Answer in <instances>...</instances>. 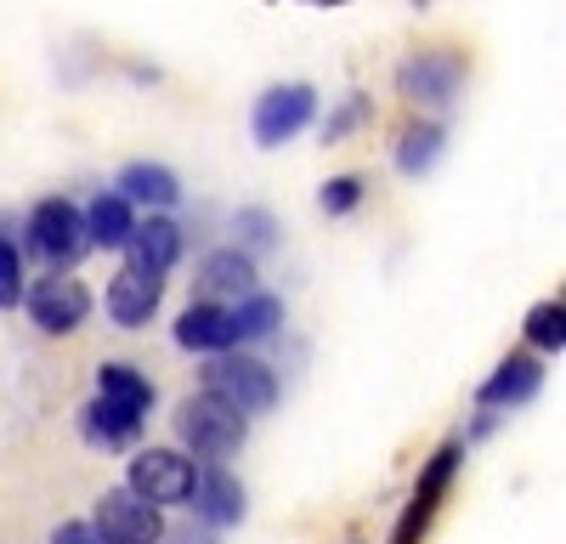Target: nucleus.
<instances>
[{"mask_svg":"<svg viewBox=\"0 0 566 544\" xmlns=\"http://www.w3.org/2000/svg\"><path fill=\"white\" fill-rule=\"evenodd\" d=\"M199 380H205V397L227 402L239 420L266 415V408L277 402V380H272V369H266V363H255V357H244V352H221V357H210L205 369H199Z\"/></svg>","mask_w":566,"mask_h":544,"instance_id":"f257e3e1","label":"nucleus"},{"mask_svg":"<svg viewBox=\"0 0 566 544\" xmlns=\"http://www.w3.org/2000/svg\"><path fill=\"white\" fill-rule=\"evenodd\" d=\"M176 431H181L187 453L205 460V465H221L227 453H239V442H244V420L216 397H187L176 408Z\"/></svg>","mask_w":566,"mask_h":544,"instance_id":"f03ea898","label":"nucleus"},{"mask_svg":"<svg viewBox=\"0 0 566 544\" xmlns=\"http://www.w3.org/2000/svg\"><path fill=\"white\" fill-rule=\"evenodd\" d=\"M29 250L52 272L74 266L85 255V210L74 199H40L29 216Z\"/></svg>","mask_w":566,"mask_h":544,"instance_id":"7ed1b4c3","label":"nucleus"},{"mask_svg":"<svg viewBox=\"0 0 566 544\" xmlns=\"http://www.w3.org/2000/svg\"><path fill=\"white\" fill-rule=\"evenodd\" d=\"M459 460H464V442H442V448L431 453V465H424L419 482H413L408 511L397 516L391 544H424V533H431V522H437V511H442V499H448V482H453Z\"/></svg>","mask_w":566,"mask_h":544,"instance_id":"20e7f679","label":"nucleus"},{"mask_svg":"<svg viewBox=\"0 0 566 544\" xmlns=\"http://www.w3.org/2000/svg\"><path fill=\"white\" fill-rule=\"evenodd\" d=\"M130 493H142L148 505H187L199 488V465L187 460V453L176 448H148V453H136L130 460Z\"/></svg>","mask_w":566,"mask_h":544,"instance_id":"39448f33","label":"nucleus"},{"mask_svg":"<svg viewBox=\"0 0 566 544\" xmlns=\"http://www.w3.org/2000/svg\"><path fill=\"white\" fill-rule=\"evenodd\" d=\"M103 544H159L165 538V522H159V505H148L142 493L130 488H108L97 499V516H91Z\"/></svg>","mask_w":566,"mask_h":544,"instance_id":"423d86ee","label":"nucleus"},{"mask_svg":"<svg viewBox=\"0 0 566 544\" xmlns=\"http://www.w3.org/2000/svg\"><path fill=\"white\" fill-rule=\"evenodd\" d=\"M34 329L45 335H74L85 317H91V290L80 279H69V272H52V279H40L29 295H23Z\"/></svg>","mask_w":566,"mask_h":544,"instance_id":"0eeeda50","label":"nucleus"},{"mask_svg":"<svg viewBox=\"0 0 566 544\" xmlns=\"http://www.w3.org/2000/svg\"><path fill=\"white\" fill-rule=\"evenodd\" d=\"M312 114H317V91L312 85H272L266 97L255 103V143L261 148H277V143H290V136H301L306 125H312Z\"/></svg>","mask_w":566,"mask_h":544,"instance_id":"6e6552de","label":"nucleus"},{"mask_svg":"<svg viewBox=\"0 0 566 544\" xmlns=\"http://www.w3.org/2000/svg\"><path fill=\"white\" fill-rule=\"evenodd\" d=\"M459 80H464V57L459 52H419L397 69L402 97L419 108H448L459 97Z\"/></svg>","mask_w":566,"mask_h":544,"instance_id":"1a4fd4ad","label":"nucleus"},{"mask_svg":"<svg viewBox=\"0 0 566 544\" xmlns=\"http://www.w3.org/2000/svg\"><path fill=\"white\" fill-rule=\"evenodd\" d=\"M159 295H165V279L148 266H119L114 284H108V317L119 329H148L154 312H159Z\"/></svg>","mask_w":566,"mask_h":544,"instance_id":"9d476101","label":"nucleus"},{"mask_svg":"<svg viewBox=\"0 0 566 544\" xmlns=\"http://www.w3.org/2000/svg\"><path fill=\"white\" fill-rule=\"evenodd\" d=\"M538 386H544V363H538L533 352H510L499 369L482 380L476 402H482V408H515V402H533Z\"/></svg>","mask_w":566,"mask_h":544,"instance_id":"9b49d317","label":"nucleus"},{"mask_svg":"<svg viewBox=\"0 0 566 544\" xmlns=\"http://www.w3.org/2000/svg\"><path fill=\"white\" fill-rule=\"evenodd\" d=\"M199 301H244V295H255V261L244 255V250H216V255H205V266H199Z\"/></svg>","mask_w":566,"mask_h":544,"instance_id":"f8f14e48","label":"nucleus"},{"mask_svg":"<svg viewBox=\"0 0 566 544\" xmlns=\"http://www.w3.org/2000/svg\"><path fill=\"white\" fill-rule=\"evenodd\" d=\"M176 346L181 352H227V346H239V335H232V312L227 306H187L176 317Z\"/></svg>","mask_w":566,"mask_h":544,"instance_id":"ddd939ff","label":"nucleus"},{"mask_svg":"<svg viewBox=\"0 0 566 544\" xmlns=\"http://www.w3.org/2000/svg\"><path fill=\"white\" fill-rule=\"evenodd\" d=\"M130 266H148V272H165L181 261V227L170 221V216H148L142 227H130Z\"/></svg>","mask_w":566,"mask_h":544,"instance_id":"4468645a","label":"nucleus"},{"mask_svg":"<svg viewBox=\"0 0 566 544\" xmlns=\"http://www.w3.org/2000/svg\"><path fill=\"white\" fill-rule=\"evenodd\" d=\"M193 511H199L210 527H239L250 505H244V488L232 482L221 465H210V471L199 477V488H193Z\"/></svg>","mask_w":566,"mask_h":544,"instance_id":"2eb2a0df","label":"nucleus"},{"mask_svg":"<svg viewBox=\"0 0 566 544\" xmlns=\"http://www.w3.org/2000/svg\"><path fill=\"white\" fill-rule=\"evenodd\" d=\"M80 437H85L91 448H103V453H125V448L142 437V420L119 415V408H108L103 397H91V402L80 408Z\"/></svg>","mask_w":566,"mask_h":544,"instance_id":"dca6fc26","label":"nucleus"},{"mask_svg":"<svg viewBox=\"0 0 566 544\" xmlns=\"http://www.w3.org/2000/svg\"><path fill=\"white\" fill-rule=\"evenodd\" d=\"M97 397H103L108 408H119V415L142 420V415L154 408V380L136 375V369H125V363H103V369H97Z\"/></svg>","mask_w":566,"mask_h":544,"instance_id":"f3484780","label":"nucleus"},{"mask_svg":"<svg viewBox=\"0 0 566 544\" xmlns=\"http://www.w3.org/2000/svg\"><path fill=\"white\" fill-rule=\"evenodd\" d=\"M119 199L125 205H148V210H170L181 199V181L165 165H125L119 170Z\"/></svg>","mask_w":566,"mask_h":544,"instance_id":"a211bd4d","label":"nucleus"},{"mask_svg":"<svg viewBox=\"0 0 566 544\" xmlns=\"http://www.w3.org/2000/svg\"><path fill=\"white\" fill-rule=\"evenodd\" d=\"M442 148H448V130H442L437 119H413V125L397 136V170H402V176H424V170L442 159Z\"/></svg>","mask_w":566,"mask_h":544,"instance_id":"6ab92c4d","label":"nucleus"},{"mask_svg":"<svg viewBox=\"0 0 566 544\" xmlns=\"http://www.w3.org/2000/svg\"><path fill=\"white\" fill-rule=\"evenodd\" d=\"M130 227H136L130 205H125L119 193H103V199H91V210H85V244L119 250V244L130 239Z\"/></svg>","mask_w":566,"mask_h":544,"instance_id":"aec40b11","label":"nucleus"},{"mask_svg":"<svg viewBox=\"0 0 566 544\" xmlns=\"http://www.w3.org/2000/svg\"><path fill=\"white\" fill-rule=\"evenodd\" d=\"M232 335L239 341H266L277 324H283V301L277 295H244V301H232Z\"/></svg>","mask_w":566,"mask_h":544,"instance_id":"412c9836","label":"nucleus"},{"mask_svg":"<svg viewBox=\"0 0 566 544\" xmlns=\"http://www.w3.org/2000/svg\"><path fill=\"white\" fill-rule=\"evenodd\" d=\"M527 341L533 352H560L566 346V306L560 301H544L527 312Z\"/></svg>","mask_w":566,"mask_h":544,"instance_id":"4be33fe9","label":"nucleus"},{"mask_svg":"<svg viewBox=\"0 0 566 544\" xmlns=\"http://www.w3.org/2000/svg\"><path fill=\"white\" fill-rule=\"evenodd\" d=\"M23 301V261H18V244L0 233V306H18Z\"/></svg>","mask_w":566,"mask_h":544,"instance_id":"5701e85b","label":"nucleus"},{"mask_svg":"<svg viewBox=\"0 0 566 544\" xmlns=\"http://www.w3.org/2000/svg\"><path fill=\"white\" fill-rule=\"evenodd\" d=\"M317 205H323L328 216H352V210L363 205V181H357V176H335V181L317 193Z\"/></svg>","mask_w":566,"mask_h":544,"instance_id":"b1692460","label":"nucleus"},{"mask_svg":"<svg viewBox=\"0 0 566 544\" xmlns=\"http://www.w3.org/2000/svg\"><path fill=\"white\" fill-rule=\"evenodd\" d=\"M368 114H374V103H368V97H346V103H340V114H328V125H323V143H340V136H352Z\"/></svg>","mask_w":566,"mask_h":544,"instance_id":"393cba45","label":"nucleus"},{"mask_svg":"<svg viewBox=\"0 0 566 544\" xmlns=\"http://www.w3.org/2000/svg\"><path fill=\"white\" fill-rule=\"evenodd\" d=\"M239 233H244L250 244H272V239H277L272 221H266V210H244V216H239Z\"/></svg>","mask_w":566,"mask_h":544,"instance_id":"a878e982","label":"nucleus"},{"mask_svg":"<svg viewBox=\"0 0 566 544\" xmlns=\"http://www.w3.org/2000/svg\"><path fill=\"white\" fill-rule=\"evenodd\" d=\"M52 544H103V538H97V527H91V522H63L52 533Z\"/></svg>","mask_w":566,"mask_h":544,"instance_id":"bb28decb","label":"nucleus"},{"mask_svg":"<svg viewBox=\"0 0 566 544\" xmlns=\"http://www.w3.org/2000/svg\"><path fill=\"white\" fill-rule=\"evenodd\" d=\"M306 7H346V0H306Z\"/></svg>","mask_w":566,"mask_h":544,"instance_id":"cd10ccee","label":"nucleus"},{"mask_svg":"<svg viewBox=\"0 0 566 544\" xmlns=\"http://www.w3.org/2000/svg\"><path fill=\"white\" fill-rule=\"evenodd\" d=\"M413 7H431V0H413Z\"/></svg>","mask_w":566,"mask_h":544,"instance_id":"c85d7f7f","label":"nucleus"}]
</instances>
